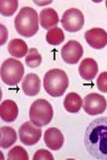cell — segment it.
Returning a JSON list of instances; mask_svg holds the SVG:
<instances>
[{"mask_svg": "<svg viewBox=\"0 0 107 160\" xmlns=\"http://www.w3.org/2000/svg\"><path fill=\"white\" fill-rule=\"evenodd\" d=\"M84 145L92 157L107 160V117L96 118L88 124L84 134Z\"/></svg>", "mask_w": 107, "mask_h": 160, "instance_id": "6da1fadb", "label": "cell"}, {"mask_svg": "<svg viewBox=\"0 0 107 160\" xmlns=\"http://www.w3.org/2000/svg\"><path fill=\"white\" fill-rule=\"evenodd\" d=\"M38 22L37 12L32 8L24 7L15 18V29L20 36L31 38L38 31Z\"/></svg>", "mask_w": 107, "mask_h": 160, "instance_id": "7a4b0ae2", "label": "cell"}, {"mask_svg": "<svg viewBox=\"0 0 107 160\" xmlns=\"http://www.w3.org/2000/svg\"><path fill=\"white\" fill-rule=\"evenodd\" d=\"M68 85V77L62 69H52L45 74L44 88L46 93L52 97L57 98L63 96Z\"/></svg>", "mask_w": 107, "mask_h": 160, "instance_id": "3957f363", "label": "cell"}, {"mask_svg": "<svg viewBox=\"0 0 107 160\" xmlns=\"http://www.w3.org/2000/svg\"><path fill=\"white\" fill-rule=\"evenodd\" d=\"M29 119L34 126L43 127L52 121L54 111L51 104L44 99H38L32 104L29 109Z\"/></svg>", "mask_w": 107, "mask_h": 160, "instance_id": "277c9868", "label": "cell"}, {"mask_svg": "<svg viewBox=\"0 0 107 160\" xmlns=\"http://www.w3.org/2000/svg\"><path fill=\"white\" fill-rule=\"evenodd\" d=\"M24 67L21 62L13 58H8L1 66V78L4 83L9 86L18 85L24 76Z\"/></svg>", "mask_w": 107, "mask_h": 160, "instance_id": "5b68a950", "label": "cell"}, {"mask_svg": "<svg viewBox=\"0 0 107 160\" xmlns=\"http://www.w3.org/2000/svg\"><path fill=\"white\" fill-rule=\"evenodd\" d=\"M61 23L66 31L71 33L77 32L84 26V15L78 9L70 8L63 13Z\"/></svg>", "mask_w": 107, "mask_h": 160, "instance_id": "8992f818", "label": "cell"}, {"mask_svg": "<svg viewBox=\"0 0 107 160\" xmlns=\"http://www.w3.org/2000/svg\"><path fill=\"white\" fill-rule=\"evenodd\" d=\"M83 107L86 113L90 116H96L104 112L107 107V102L102 95L91 93L84 98Z\"/></svg>", "mask_w": 107, "mask_h": 160, "instance_id": "52a82bcc", "label": "cell"}, {"mask_svg": "<svg viewBox=\"0 0 107 160\" xmlns=\"http://www.w3.org/2000/svg\"><path fill=\"white\" fill-rule=\"evenodd\" d=\"M19 136L21 142L28 146L36 144L42 137V129L34 126L30 122H26L20 126L19 129Z\"/></svg>", "mask_w": 107, "mask_h": 160, "instance_id": "ba28073f", "label": "cell"}, {"mask_svg": "<svg viewBox=\"0 0 107 160\" xmlns=\"http://www.w3.org/2000/svg\"><path fill=\"white\" fill-rule=\"evenodd\" d=\"M83 48L78 42L70 40L61 49L64 61L68 64L77 63L83 55Z\"/></svg>", "mask_w": 107, "mask_h": 160, "instance_id": "9c48e42d", "label": "cell"}, {"mask_svg": "<svg viewBox=\"0 0 107 160\" xmlns=\"http://www.w3.org/2000/svg\"><path fill=\"white\" fill-rule=\"evenodd\" d=\"M86 42L94 49H100L107 45V32L101 28H93L84 34Z\"/></svg>", "mask_w": 107, "mask_h": 160, "instance_id": "30bf717a", "label": "cell"}, {"mask_svg": "<svg viewBox=\"0 0 107 160\" xmlns=\"http://www.w3.org/2000/svg\"><path fill=\"white\" fill-rule=\"evenodd\" d=\"M44 139L46 146L53 151L59 150L64 142L63 134L56 128H50L45 130Z\"/></svg>", "mask_w": 107, "mask_h": 160, "instance_id": "8fae6325", "label": "cell"}, {"mask_svg": "<svg viewBox=\"0 0 107 160\" xmlns=\"http://www.w3.org/2000/svg\"><path fill=\"white\" fill-rule=\"evenodd\" d=\"M41 81L35 73H28L23 80L22 88L24 93L28 96H35L40 91Z\"/></svg>", "mask_w": 107, "mask_h": 160, "instance_id": "7c38bea8", "label": "cell"}, {"mask_svg": "<svg viewBox=\"0 0 107 160\" xmlns=\"http://www.w3.org/2000/svg\"><path fill=\"white\" fill-rule=\"evenodd\" d=\"M78 72L80 76L84 79L90 81L98 73V64L93 58H86L81 62L78 68Z\"/></svg>", "mask_w": 107, "mask_h": 160, "instance_id": "4fadbf2b", "label": "cell"}, {"mask_svg": "<svg viewBox=\"0 0 107 160\" xmlns=\"http://www.w3.org/2000/svg\"><path fill=\"white\" fill-rule=\"evenodd\" d=\"M18 116V108L16 103L11 99L4 100L0 106V116L6 122H13Z\"/></svg>", "mask_w": 107, "mask_h": 160, "instance_id": "5bb4252c", "label": "cell"}, {"mask_svg": "<svg viewBox=\"0 0 107 160\" xmlns=\"http://www.w3.org/2000/svg\"><path fill=\"white\" fill-rule=\"evenodd\" d=\"M40 22L41 26L45 29L52 28L59 22L58 15L52 8H45L40 12Z\"/></svg>", "mask_w": 107, "mask_h": 160, "instance_id": "9a60e30c", "label": "cell"}, {"mask_svg": "<svg viewBox=\"0 0 107 160\" xmlns=\"http://www.w3.org/2000/svg\"><path fill=\"white\" fill-rule=\"evenodd\" d=\"M8 49L11 56L21 58L27 53L28 46L26 43L21 39H13L8 43Z\"/></svg>", "mask_w": 107, "mask_h": 160, "instance_id": "2e32d148", "label": "cell"}, {"mask_svg": "<svg viewBox=\"0 0 107 160\" xmlns=\"http://www.w3.org/2000/svg\"><path fill=\"white\" fill-rule=\"evenodd\" d=\"M83 106V100L78 94L74 92L67 94L64 100V106L67 112L74 113L78 112Z\"/></svg>", "mask_w": 107, "mask_h": 160, "instance_id": "e0dca14e", "label": "cell"}, {"mask_svg": "<svg viewBox=\"0 0 107 160\" xmlns=\"http://www.w3.org/2000/svg\"><path fill=\"white\" fill-rule=\"evenodd\" d=\"M17 134L15 129L11 127L4 126L1 128L0 146L3 149H8L16 142Z\"/></svg>", "mask_w": 107, "mask_h": 160, "instance_id": "ac0fdd59", "label": "cell"}, {"mask_svg": "<svg viewBox=\"0 0 107 160\" xmlns=\"http://www.w3.org/2000/svg\"><path fill=\"white\" fill-rule=\"evenodd\" d=\"M46 41L50 45L58 46L62 43L65 39L64 33L62 29L55 27L48 30L46 33Z\"/></svg>", "mask_w": 107, "mask_h": 160, "instance_id": "d6986e66", "label": "cell"}, {"mask_svg": "<svg viewBox=\"0 0 107 160\" xmlns=\"http://www.w3.org/2000/svg\"><path fill=\"white\" fill-rule=\"evenodd\" d=\"M18 6L17 0H0V13L4 16H12L16 12Z\"/></svg>", "mask_w": 107, "mask_h": 160, "instance_id": "ffe728a7", "label": "cell"}, {"mask_svg": "<svg viewBox=\"0 0 107 160\" xmlns=\"http://www.w3.org/2000/svg\"><path fill=\"white\" fill-rule=\"evenodd\" d=\"M42 61V58L35 48H31L25 58V62L27 66L31 68H38Z\"/></svg>", "mask_w": 107, "mask_h": 160, "instance_id": "44dd1931", "label": "cell"}, {"mask_svg": "<svg viewBox=\"0 0 107 160\" xmlns=\"http://www.w3.org/2000/svg\"><path fill=\"white\" fill-rule=\"evenodd\" d=\"M8 160L22 159L28 160L29 156L25 149L21 146H15L11 150H9L8 154Z\"/></svg>", "mask_w": 107, "mask_h": 160, "instance_id": "7402d4cb", "label": "cell"}, {"mask_svg": "<svg viewBox=\"0 0 107 160\" xmlns=\"http://www.w3.org/2000/svg\"><path fill=\"white\" fill-rule=\"evenodd\" d=\"M97 88L100 92L107 93V72L101 73L96 80Z\"/></svg>", "mask_w": 107, "mask_h": 160, "instance_id": "603a6c76", "label": "cell"}, {"mask_svg": "<svg viewBox=\"0 0 107 160\" xmlns=\"http://www.w3.org/2000/svg\"><path fill=\"white\" fill-rule=\"evenodd\" d=\"M33 159L34 160H38V159L53 160L54 157L52 156V154L50 152H48V150L41 149L35 153Z\"/></svg>", "mask_w": 107, "mask_h": 160, "instance_id": "cb8c5ba5", "label": "cell"}, {"mask_svg": "<svg viewBox=\"0 0 107 160\" xmlns=\"http://www.w3.org/2000/svg\"><path fill=\"white\" fill-rule=\"evenodd\" d=\"M8 33L7 28L3 24H1V46H3L6 43L8 39Z\"/></svg>", "mask_w": 107, "mask_h": 160, "instance_id": "d4e9b609", "label": "cell"}, {"mask_svg": "<svg viewBox=\"0 0 107 160\" xmlns=\"http://www.w3.org/2000/svg\"><path fill=\"white\" fill-rule=\"evenodd\" d=\"M105 3H106V8H107V1H106Z\"/></svg>", "mask_w": 107, "mask_h": 160, "instance_id": "484cf974", "label": "cell"}]
</instances>
